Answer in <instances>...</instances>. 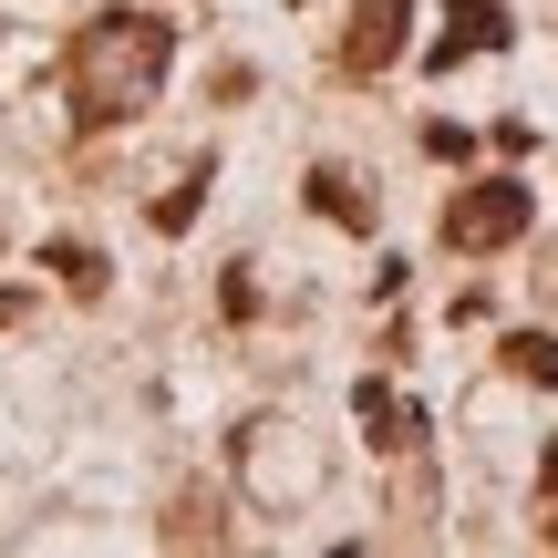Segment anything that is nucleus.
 <instances>
[{
	"mask_svg": "<svg viewBox=\"0 0 558 558\" xmlns=\"http://www.w3.org/2000/svg\"><path fill=\"white\" fill-rule=\"evenodd\" d=\"M166 62H177V21L156 11H94L73 41H62V94H73V124H124L156 104Z\"/></svg>",
	"mask_w": 558,
	"mask_h": 558,
	"instance_id": "nucleus-1",
	"label": "nucleus"
},
{
	"mask_svg": "<svg viewBox=\"0 0 558 558\" xmlns=\"http://www.w3.org/2000/svg\"><path fill=\"white\" fill-rule=\"evenodd\" d=\"M197 197H207V166H186V177H177V186L156 197V228H166V239H177V228L197 218Z\"/></svg>",
	"mask_w": 558,
	"mask_h": 558,
	"instance_id": "nucleus-9",
	"label": "nucleus"
},
{
	"mask_svg": "<svg viewBox=\"0 0 558 558\" xmlns=\"http://www.w3.org/2000/svg\"><path fill=\"white\" fill-rule=\"evenodd\" d=\"M465 52H507V0H445L435 62H465Z\"/></svg>",
	"mask_w": 558,
	"mask_h": 558,
	"instance_id": "nucleus-6",
	"label": "nucleus"
},
{
	"mask_svg": "<svg viewBox=\"0 0 558 558\" xmlns=\"http://www.w3.org/2000/svg\"><path fill=\"white\" fill-rule=\"evenodd\" d=\"M300 197H311L320 218L341 228V239H373V218H383V207L362 197V177H352V166H311V177H300Z\"/></svg>",
	"mask_w": 558,
	"mask_h": 558,
	"instance_id": "nucleus-5",
	"label": "nucleus"
},
{
	"mask_svg": "<svg viewBox=\"0 0 558 558\" xmlns=\"http://www.w3.org/2000/svg\"><path fill=\"white\" fill-rule=\"evenodd\" d=\"M507 373L518 383H558V331H507Z\"/></svg>",
	"mask_w": 558,
	"mask_h": 558,
	"instance_id": "nucleus-8",
	"label": "nucleus"
},
{
	"mask_svg": "<svg viewBox=\"0 0 558 558\" xmlns=\"http://www.w3.org/2000/svg\"><path fill=\"white\" fill-rule=\"evenodd\" d=\"M41 269H52L73 300H104V248H83V239H52V248H41Z\"/></svg>",
	"mask_w": 558,
	"mask_h": 558,
	"instance_id": "nucleus-7",
	"label": "nucleus"
},
{
	"mask_svg": "<svg viewBox=\"0 0 558 558\" xmlns=\"http://www.w3.org/2000/svg\"><path fill=\"white\" fill-rule=\"evenodd\" d=\"M538 538L558 548V435H548V456H538Z\"/></svg>",
	"mask_w": 558,
	"mask_h": 558,
	"instance_id": "nucleus-11",
	"label": "nucleus"
},
{
	"mask_svg": "<svg viewBox=\"0 0 558 558\" xmlns=\"http://www.w3.org/2000/svg\"><path fill=\"white\" fill-rule=\"evenodd\" d=\"M352 414H362V435H373V456H403V465L424 456V403H414V393H393V383H362Z\"/></svg>",
	"mask_w": 558,
	"mask_h": 558,
	"instance_id": "nucleus-4",
	"label": "nucleus"
},
{
	"mask_svg": "<svg viewBox=\"0 0 558 558\" xmlns=\"http://www.w3.org/2000/svg\"><path fill=\"white\" fill-rule=\"evenodd\" d=\"M527 218H538V197H527L518 177H476L445 197V248H465V259H486V248H518Z\"/></svg>",
	"mask_w": 558,
	"mask_h": 558,
	"instance_id": "nucleus-2",
	"label": "nucleus"
},
{
	"mask_svg": "<svg viewBox=\"0 0 558 558\" xmlns=\"http://www.w3.org/2000/svg\"><path fill=\"white\" fill-rule=\"evenodd\" d=\"M166 538H177V548H207V538H228V527H218V507H207V497H177Z\"/></svg>",
	"mask_w": 558,
	"mask_h": 558,
	"instance_id": "nucleus-10",
	"label": "nucleus"
},
{
	"mask_svg": "<svg viewBox=\"0 0 558 558\" xmlns=\"http://www.w3.org/2000/svg\"><path fill=\"white\" fill-rule=\"evenodd\" d=\"M403 52H414V0H352V21H341V41H331L341 73H352V83H383Z\"/></svg>",
	"mask_w": 558,
	"mask_h": 558,
	"instance_id": "nucleus-3",
	"label": "nucleus"
}]
</instances>
